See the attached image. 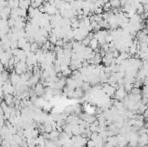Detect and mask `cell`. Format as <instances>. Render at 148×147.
Segmentation results:
<instances>
[{"label":"cell","mask_w":148,"mask_h":147,"mask_svg":"<svg viewBox=\"0 0 148 147\" xmlns=\"http://www.w3.org/2000/svg\"><path fill=\"white\" fill-rule=\"evenodd\" d=\"M98 45H99V42H98V40H97L96 38H93V39H91L89 46H90V48H91L93 50H94H94H96Z\"/></svg>","instance_id":"cell-1"},{"label":"cell","mask_w":148,"mask_h":147,"mask_svg":"<svg viewBox=\"0 0 148 147\" xmlns=\"http://www.w3.org/2000/svg\"><path fill=\"white\" fill-rule=\"evenodd\" d=\"M63 45H64V42H63V40H62V39H58V40H57L56 43V46L61 47V48H62V46H63Z\"/></svg>","instance_id":"cell-2"},{"label":"cell","mask_w":148,"mask_h":147,"mask_svg":"<svg viewBox=\"0 0 148 147\" xmlns=\"http://www.w3.org/2000/svg\"><path fill=\"white\" fill-rule=\"evenodd\" d=\"M146 133L148 135V128H146Z\"/></svg>","instance_id":"cell-3"},{"label":"cell","mask_w":148,"mask_h":147,"mask_svg":"<svg viewBox=\"0 0 148 147\" xmlns=\"http://www.w3.org/2000/svg\"><path fill=\"white\" fill-rule=\"evenodd\" d=\"M147 29H148V26H147Z\"/></svg>","instance_id":"cell-4"}]
</instances>
